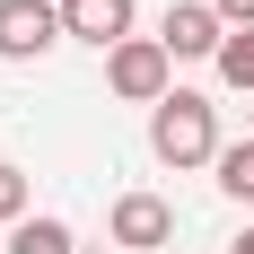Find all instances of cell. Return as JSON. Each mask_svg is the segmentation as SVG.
Here are the masks:
<instances>
[{
    "label": "cell",
    "instance_id": "9c48e42d",
    "mask_svg": "<svg viewBox=\"0 0 254 254\" xmlns=\"http://www.w3.org/2000/svg\"><path fill=\"white\" fill-rule=\"evenodd\" d=\"M210 70L228 79L237 97H254V26H246V35H228V44H219V62H210Z\"/></svg>",
    "mask_w": 254,
    "mask_h": 254
},
{
    "label": "cell",
    "instance_id": "7a4b0ae2",
    "mask_svg": "<svg viewBox=\"0 0 254 254\" xmlns=\"http://www.w3.org/2000/svg\"><path fill=\"white\" fill-rule=\"evenodd\" d=\"M105 88H114L123 105H149L158 114V105L176 97V53L158 44V35H131V44L105 53Z\"/></svg>",
    "mask_w": 254,
    "mask_h": 254
},
{
    "label": "cell",
    "instance_id": "6da1fadb",
    "mask_svg": "<svg viewBox=\"0 0 254 254\" xmlns=\"http://www.w3.org/2000/svg\"><path fill=\"white\" fill-rule=\"evenodd\" d=\"M219 149H228V140H219V105L202 97V88H176V97L158 105L149 114V158L158 167H219Z\"/></svg>",
    "mask_w": 254,
    "mask_h": 254
},
{
    "label": "cell",
    "instance_id": "30bf717a",
    "mask_svg": "<svg viewBox=\"0 0 254 254\" xmlns=\"http://www.w3.org/2000/svg\"><path fill=\"white\" fill-rule=\"evenodd\" d=\"M18 219H35V210H26V167L0 158V228H18Z\"/></svg>",
    "mask_w": 254,
    "mask_h": 254
},
{
    "label": "cell",
    "instance_id": "8992f818",
    "mask_svg": "<svg viewBox=\"0 0 254 254\" xmlns=\"http://www.w3.org/2000/svg\"><path fill=\"white\" fill-rule=\"evenodd\" d=\"M131 18H140V0H62V35L70 44H97V53L131 44Z\"/></svg>",
    "mask_w": 254,
    "mask_h": 254
},
{
    "label": "cell",
    "instance_id": "ba28073f",
    "mask_svg": "<svg viewBox=\"0 0 254 254\" xmlns=\"http://www.w3.org/2000/svg\"><path fill=\"white\" fill-rule=\"evenodd\" d=\"M9 254H79V237H70V219H18Z\"/></svg>",
    "mask_w": 254,
    "mask_h": 254
},
{
    "label": "cell",
    "instance_id": "3957f363",
    "mask_svg": "<svg viewBox=\"0 0 254 254\" xmlns=\"http://www.w3.org/2000/svg\"><path fill=\"white\" fill-rule=\"evenodd\" d=\"M62 44V0H0V62H44Z\"/></svg>",
    "mask_w": 254,
    "mask_h": 254
},
{
    "label": "cell",
    "instance_id": "4fadbf2b",
    "mask_svg": "<svg viewBox=\"0 0 254 254\" xmlns=\"http://www.w3.org/2000/svg\"><path fill=\"white\" fill-rule=\"evenodd\" d=\"M246 140H254V105H246Z\"/></svg>",
    "mask_w": 254,
    "mask_h": 254
},
{
    "label": "cell",
    "instance_id": "8fae6325",
    "mask_svg": "<svg viewBox=\"0 0 254 254\" xmlns=\"http://www.w3.org/2000/svg\"><path fill=\"white\" fill-rule=\"evenodd\" d=\"M210 9H219V26H228V35H246V26H254V0H210Z\"/></svg>",
    "mask_w": 254,
    "mask_h": 254
},
{
    "label": "cell",
    "instance_id": "5b68a950",
    "mask_svg": "<svg viewBox=\"0 0 254 254\" xmlns=\"http://www.w3.org/2000/svg\"><path fill=\"white\" fill-rule=\"evenodd\" d=\"M158 44L176 53V62H219L228 26H219V9H210V0H176V9L158 18Z\"/></svg>",
    "mask_w": 254,
    "mask_h": 254
},
{
    "label": "cell",
    "instance_id": "7c38bea8",
    "mask_svg": "<svg viewBox=\"0 0 254 254\" xmlns=\"http://www.w3.org/2000/svg\"><path fill=\"white\" fill-rule=\"evenodd\" d=\"M228 254H254V228H246V237H237V246H228Z\"/></svg>",
    "mask_w": 254,
    "mask_h": 254
},
{
    "label": "cell",
    "instance_id": "52a82bcc",
    "mask_svg": "<svg viewBox=\"0 0 254 254\" xmlns=\"http://www.w3.org/2000/svg\"><path fill=\"white\" fill-rule=\"evenodd\" d=\"M210 184H219L228 202L254 210V140H228V149H219V167H210Z\"/></svg>",
    "mask_w": 254,
    "mask_h": 254
},
{
    "label": "cell",
    "instance_id": "277c9868",
    "mask_svg": "<svg viewBox=\"0 0 254 254\" xmlns=\"http://www.w3.org/2000/svg\"><path fill=\"white\" fill-rule=\"evenodd\" d=\"M105 228H114V254H149V246H176V202H167V193H123Z\"/></svg>",
    "mask_w": 254,
    "mask_h": 254
}]
</instances>
